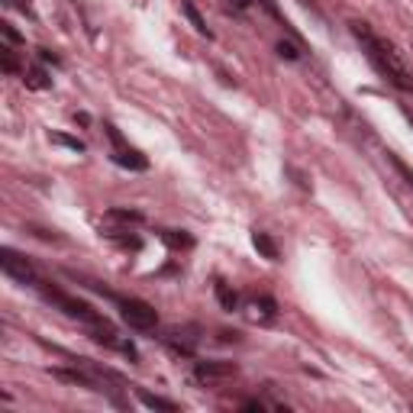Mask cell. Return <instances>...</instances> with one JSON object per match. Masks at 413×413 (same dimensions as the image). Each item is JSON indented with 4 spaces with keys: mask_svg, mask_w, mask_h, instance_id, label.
I'll return each mask as SVG.
<instances>
[{
    "mask_svg": "<svg viewBox=\"0 0 413 413\" xmlns=\"http://www.w3.org/2000/svg\"><path fill=\"white\" fill-rule=\"evenodd\" d=\"M113 161H117L119 168H129V171H145V168H149V161H145V155H139L136 149H126V145L113 152Z\"/></svg>",
    "mask_w": 413,
    "mask_h": 413,
    "instance_id": "6",
    "label": "cell"
},
{
    "mask_svg": "<svg viewBox=\"0 0 413 413\" xmlns=\"http://www.w3.org/2000/svg\"><path fill=\"white\" fill-rule=\"evenodd\" d=\"M249 317H252V320H259V317H265V320H268V317H275V300H268V297L252 300V304H249Z\"/></svg>",
    "mask_w": 413,
    "mask_h": 413,
    "instance_id": "16",
    "label": "cell"
},
{
    "mask_svg": "<svg viewBox=\"0 0 413 413\" xmlns=\"http://www.w3.org/2000/svg\"><path fill=\"white\" fill-rule=\"evenodd\" d=\"M103 219H107V223H126V226L133 223V226H136V223H143V213H139V210H126V207H113V210H107V217H103Z\"/></svg>",
    "mask_w": 413,
    "mask_h": 413,
    "instance_id": "9",
    "label": "cell"
},
{
    "mask_svg": "<svg viewBox=\"0 0 413 413\" xmlns=\"http://www.w3.org/2000/svg\"><path fill=\"white\" fill-rule=\"evenodd\" d=\"M261 7L268 10V13H271V17H275V20H284V17H281V13H278V7H275V0H261Z\"/></svg>",
    "mask_w": 413,
    "mask_h": 413,
    "instance_id": "23",
    "label": "cell"
},
{
    "mask_svg": "<svg viewBox=\"0 0 413 413\" xmlns=\"http://www.w3.org/2000/svg\"><path fill=\"white\" fill-rule=\"evenodd\" d=\"M39 291L45 294V300H52V304L59 307V310H65L68 317H75V320L87 323V326H101V323H107V320L101 317V313L94 310V307H87L85 300H78V297L61 294L59 287H49V284H43V281H39Z\"/></svg>",
    "mask_w": 413,
    "mask_h": 413,
    "instance_id": "2",
    "label": "cell"
},
{
    "mask_svg": "<svg viewBox=\"0 0 413 413\" xmlns=\"http://www.w3.org/2000/svg\"><path fill=\"white\" fill-rule=\"evenodd\" d=\"M26 87H33V91H45V87H52V78L45 75L43 68H29V71H26Z\"/></svg>",
    "mask_w": 413,
    "mask_h": 413,
    "instance_id": "14",
    "label": "cell"
},
{
    "mask_svg": "<svg viewBox=\"0 0 413 413\" xmlns=\"http://www.w3.org/2000/svg\"><path fill=\"white\" fill-rule=\"evenodd\" d=\"M226 7L229 10H249L252 7V0H226Z\"/></svg>",
    "mask_w": 413,
    "mask_h": 413,
    "instance_id": "22",
    "label": "cell"
},
{
    "mask_svg": "<svg viewBox=\"0 0 413 413\" xmlns=\"http://www.w3.org/2000/svg\"><path fill=\"white\" fill-rule=\"evenodd\" d=\"M181 10H184V17L191 20V26H194L197 33H201V36H207V39H210L213 33H210V29H207V20L201 17V10H197L194 3H191V0H181Z\"/></svg>",
    "mask_w": 413,
    "mask_h": 413,
    "instance_id": "7",
    "label": "cell"
},
{
    "mask_svg": "<svg viewBox=\"0 0 413 413\" xmlns=\"http://www.w3.org/2000/svg\"><path fill=\"white\" fill-rule=\"evenodd\" d=\"M278 55H281V59H287V61H297V59H300L297 45H294V43H284V39L278 43Z\"/></svg>",
    "mask_w": 413,
    "mask_h": 413,
    "instance_id": "18",
    "label": "cell"
},
{
    "mask_svg": "<svg viewBox=\"0 0 413 413\" xmlns=\"http://www.w3.org/2000/svg\"><path fill=\"white\" fill-rule=\"evenodd\" d=\"M194 375L201 381H217V378H229V375H236V365L233 362H197Z\"/></svg>",
    "mask_w": 413,
    "mask_h": 413,
    "instance_id": "5",
    "label": "cell"
},
{
    "mask_svg": "<svg viewBox=\"0 0 413 413\" xmlns=\"http://www.w3.org/2000/svg\"><path fill=\"white\" fill-rule=\"evenodd\" d=\"M39 59H43V61H52V65H59V55H52L49 49H39Z\"/></svg>",
    "mask_w": 413,
    "mask_h": 413,
    "instance_id": "24",
    "label": "cell"
},
{
    "mask_svg": "<svg viewBox=\"0 0 413 413\" xmlns=\"http://www.w3.org/2000/svg\"><path fill=\"white\" fill-rule=\"evenodd\" d=\"M349 29H352V36L365 45L368 59L378 65L381 75L391 78V81H394L400 91H413V71L404 65V59L397 55L394 45L384 43V39H378V36L368 29V23H362V20H352V23H349Z\"/></svg>",
    "mask_w": 413,
    "mask_h": 413,
    "instance_id": "1",
    "label": "cell"
},
{
    "mask_svg": "<svg viewBox=\"0 0 413 413\" xmlns=\"http://www.w3.org/2000/svg\"><path fill=\"white\" fill-rule=\"evenodd\" d=\"M161 242L171 245V249H191L194 239L187 236V233H177V229H161Z\"/></svg>",
    "mask_w": 413,
    "mask_h": 413,
    "instance_id": "10",
    "label": "cell"
},
{
    "mask_svg": "<svg viewBox=\"0 0 413 413\" xmlns=\"http://www.w3.org/2000/svg\"><path fill=\"white\" fill-rule=\"evenodd\" d=\"M0 33H3V39H7L10 45H20V43H23V36H20L10 23H0Z\"/></svg>",
    "mask_w": 413,
    "mask_h": 413,
    "instance_id": "19",
    "label": "cell"
},
{
    "mask_svg": "<svg viewBox=\"0 0 413 413\" xmlns=\"http://www.w3.org/2000/svg\"><path fill=\"white\" fill-rule=\"evenodd\" d=\"M52 375L61 381H68V384H81V388H94V381L87 378L85 371H65V368H52Z\"/></svg>",
    "mask_w": 413,
    "mask_h": 413,
    "instance_id": "12",
    "label": "cell"
},
{
    "mask_svg": "<svg viewBox=\"0 0 413 413\" xmlns=\"http://www.w3.org/2000/svg\"><path fill=\"white\" fill-rule=\"evenodd\" d=\"M0 68H3L7 75H17L20 71V59H17V52H13V45L10 43L0 45Z\"/></svg>",
    "mask_w": 413,
    "mask_h": 413,
    "instance_id": "11",
    "label": "cell"
},
{
    "mask_svg": "<svg viewBox=\"0 0 413 413\" xmlns=\"http://www.w3.org/2000/svg\"><path fill=\"white\" fill-rule=\"evenodd\" d=\"M0 268L7 271L10 278H17L20 284H39V275H36L33 261L23 259V255L13 252V249H0Z\"/></svg>",
    "mask_w": 413,
    "mask_h": 413,
    "instance_id": "4",
    "label": "cell"
},
{
    "mask_svg": "<svg viewBox=\"0 0 413 413\" xmlns=\"http://www.w3.org/2000/svg\"><path fill=\"white\" fill-rule=\"evenodd\" d=\"M110 239H113L117 245H123V249H139V245H143L136 236H117V233H110Z\"/></svg>",
    "mask_w": 413,
    "mask_h": 413,
    "instance_id": "20",
    "label": "cell"
},
{
    "mask_svg": "<svg viewBox=\"0 0 413 413\" xmlns=\"http://www.w3.org/2000/svg\"><path fill=\"white\" fill-rule=\"evenodd\" d=\"M139 400H143L145 407H152V410H168V413H175V410H177V404H175V400H165V397H155V394H149V391H139Z\"/></svg>",
    "mask_w": 413,
    "mask_h": 413,
    "instance_id": "13",
    "label": "cell"
},
{
    "mask_svg": "<svg viewBox=\"0 0 413 413\" xmlns=\"http://www.w3.org/2000/svg\"><path fill=\"white\" fill-rule=\"evenodd\" d=\"M252 245L259 249L261 255L268 261H278V245H275V239L268 236V233H252Z\"/></svg>",
    "mask_w": 413,
    "mask_h": 413,
    "instance_id": "8",
    "label": "cell"
},
{
    "mask_svg": "<svg viewBox=\"0 0 413 413\" xmlns=\"http://www.w3.org/2000/svg\"><path fill=\"white\" fill-rule=\"evenodd\" d=\"M217 300H219L223 310H236V307H239V294H236V291H229L223 281L217 284Z\"/></svg>",
    "mask_w": 413,
    "mask_h": 413,
    "instance_id": "15",
    "label": "cell"
},
{
    "mask_svg": "<svg viewBox=\"0 0 413 413\" xmlns=\"http://www.w3.org/2000/svg\"><path fill=\"white\" fill-rule=\"evenodd\" d=\"M119 317H123V323L133 329H139V333H145V329H155V323H159V313H155V307H149L145 300H123L119 304Z\"/></svg>",
    "mask_w": 413,
    "mask_h": 413,
    "instance_id": "3",
    "label": "cell"
},
{
    "mask_svg": "<svg viewBox=\"0 0 413 413\" xmlns=\"http://www.w3.org/2000/svg\"><path fill=\"white\" fill-rule=\"evenodd\" d=\"M103 129H107V136H110V143L117 145V149H123V136H119V129H117V126H110V123H107V126H103Z\"/></svg>",
    "mask_w": 413,
    "mask_h": 413,
    "instance_id": "21",
    "label": "cell"
},
{
    "mask_svg": "<svg viewBox=\"0 0 413 413\" xmlns=\"http://www.w3.org/2000/svg\"><path fill=\"white\" fill-rule=\"evenodd\" d=\"M52 143L55 145H65V149H71V152H85V143L81 139H75V136H65V133H52Z\"/></svg>",
    "mask_w": 413,
    "mask_h": 413,
    "instance_id": "17",
    "label": "cell"
}]
</instances>
